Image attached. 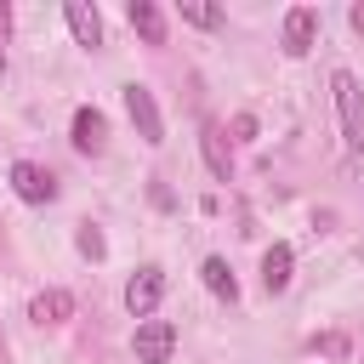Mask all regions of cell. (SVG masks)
<instances>
[{
    "mask_svg": "<svg viewBox=\"0 0 364 364\" xmlns=\"http://www.w3.org/2000/svg\"><path fill=\"white\" fill-rule=\"evenodd\" d=\"M330 91H336V114H341L347 148H353V154H364V85H358L347 68H336V74H330Z\"/></svg>",
    "mask_w": 364,
    "mask_h": 364,
    "instance_id": "6da1fadb",
    "label": "cell"
},
{
    "mask_svg": "<svg viewBox=\"0 0 364 364\" xmlns=\"http://www.w3.org/2000/svg\"><path fill=\"white\" fill-rule=\"evenodd\" d=\"M131 353H136V364H171V353H176L171 318H142L136 336H131Z\"/></svg>",
    "mask_w": 364,
    "mask_h": 364,
    "instance_id": "7a4b0ae2",
    "label": "cell"
},
{
    "mask_svg": "<svg viewBox=\"0 0 364 364\" xmlns=\"http://www.w3.org/2000/svg\"><path fill=\"white\" fill-rule=\"evenodd\" d=\"M125 114H131V125H136V136H142L148 148L165 142V119H159V102H154L148 85H125Z\"/></svg>",
    "mask_w": 364,
    "mask_h": 364,
    "instance_id": "3957f363",
    "label": "cell"
},
{
    "mask_svg": "<svg viewBox=\"0 0 364 364\" xmlns=\"http://www.w3.org/2000/svg\"><path fill=\"white\" fill-rule=\"evenodd\" d=\"M11 193H17L23 205H51V199H57V176H51L46 165H34V159H17V165H11Z\"/></svg>",
    "mask_w": 364,
    "mask_h": 364,
    "instance_id": "277c9868",
    "label": "cell"
},
{
    "mask_svg": "<svg viewBox=\"0 0 364 364\" xmlns=\"http://www.w3.org/2000/svg\"><path fill=\"white\" fill-rule=\"evenodd\" d=\"M159 296H165V267H136L131 284H125V313L131 318H148L159 307Z\"/></svg>",
    "mask_w": 364,
    "mask_h": 364,
    "instance_id": "5b68a950",
    "label": "cell"
},
{
    "mask_svg": "<svg viewBox=\"0 0 364 364\" xmlns=\"http://www.w3.org/2000/svg\"><path fill=\"white\" fill-rule=\"evenodd\" d=\"M313 40H318V11L313 6H290L284 11V51L290 57H307Z\"/></svg>",
    "mask_w": 364,
    "mask_h": 364,
    "instance_id": "8992f818",
    "label": "cell"
},
{
    "mask_svg": "<svg viewBox=\"0 0 364 364\" xmlns=\"http://www.w3.org/2000/svg\"><path fill=\"white\" fill-rule=\"evenodd\" d=\"M63 17H68V34L91 51V46H102V17H97V6H85V0H68L63 6Z\"/></svg>",
    "mask_w": 364,
    "mask_h": 364,
    "instance_id": "52a82bcc",
    "label": "cell"
},
{
    "mask_svg": "<svg viewBox=\"0 0 364 364\" xmlns=\"http://www.w3.org/2000/svg\"><path fill=\"white\" fill-rule=\"evenodd\" d=\"M125 17H131V28H136L148 46H165V11H159L154 0H131V6H125Z\"/></svg>",
    "mask_w": 364,
    "mask_h": 364,
    "instance_id": "ba28073f",
    "label": "cell"
},
{
    "mask_svg": "<svg viewBox=\"0 0 364 364\" xmlns=\"http://www.w3.org/2000/svg\"><path fill=\"white\" fill-rule=\"evenodd\" d=\"M102 142H108L102 114H97V108H74V148H80V154H102Z\"/></svg>",
    "mask_w": 364,
    "mask_h": 364,
    "instance_id": "9c48e42d",
    "label": "cell"
},
{
    "mask_svg": "<svg viewBox=\"0 0 364 364\" xmlns=\"http://www.w3.org/2000/svg\"><path fill=\"white\" fill-rule=\"evenodd\" d=\"M290 267H296L290 245H267V250H262V284H267V296H279V290L290 284Z\"/></svg>",
    "mask_w": 364,
    "mask_h": 364,
    "instance_id": "30bf717a",
    "label": "cell"
},
{
    "mask_svg": "<svg viewBox=\"0 0 364 364\" xmlns=\"http://www.w3.org/2000/svg\"><path fill=\"white\" fill-rule=\"evenodd\" d=\"M68 313H74V296H68V290H57V284H51V290H40V296L28 301V318H34V324H63Z\"/></svg>",
    "mask_w": 364,
    "mask_h": 364,
    "instance_id": "8fae6325",
    "label": "cell"
},
{
    "mask_svg": "<svg viewBox=\"0 0 364 364\" xmlns=\"http://www.w3.org/2000/svg\"><path fill=\"white\" fill-rule=\"evenodd\" d=\"M199 273H205V290H210V296L239 301V279H233V267H228L222 256H205V267H199Z\"/></svg>",
    "mask_w": 364,
    "mask_h": 364,
    "instance_id": "7c38bea8",
    "label": "cell"
},
{
    "mask_svg": "<svg viewBox=\"0 0 364 364\" xmlns=\"http://www.w3.org/2000/svg\"><path fill=\"white\" fill-rule=\"evenodd\" d=\"M205 159H210V171H216V182H228V171H233V159H228V148H222V131L216 125H205Z\"/></svg>",
    "mask_w": 364,
    "mask_h": 364,
    "instance_id": "4fadbf2b",
    "label": "cell"
},
{
    "mask_svg": "<svg viewBox=\"0 0 364 364\" xmlns=\"http://www.w3.org/2000/svg\"><path fill=\"white\" fill-rule=\"evenodd\" d=\"M182 23H193V28H222V6H205V0H182Z\"/></svg>",
    "mask_w": 364,
    "mask_h": 364,
    "instance_id": "5bb4252c",
    "label": "cell"
},
{
    "mask_svg": "<svg viewBox=\"0 0 364 364\" xmlns=\"http://www.w3.org/2000/svg\"><path fill=\"white\" fill-rule=\"evenodd\" d=\"M74 245H80V256H91V262H102L108 256V239L91 228V222H80V233H74Z\"/></svg>",
    "mask_w": 364,
    "mask_h": 364,
    "instance_id": "9a60e30c",
    "label": "cell"
},
{
    "mask_svg": "<svg viewBox=\"0 0 364 364\" xmlns=\"http://www.w3.org/2000/svg\"><path fill=\"white\" fill-rule=\"evenodd\" d=\"M347 17H353V28H358V34H364V6H353V11H347Z\"/></svg>",
    "mask_w": 364,
    "mask_h": 364,
    "instance_id": "2e32d148",
    "label": "cell"
},
{
    "mask_svg": "<svg viewBox=\"0 0 364 364\" xmlns=\"http://www.w3.org/2000/svg\"><path fill=\"white\" fill-rule=\"evenodd\" d=\"M0 74H6V46H0Z\"/></svg>",
    "mask_w": 364,
    "mask_h": 364,
    "instance_id": "e0dca14e",
    "label": "cell"
}]
</instances>
